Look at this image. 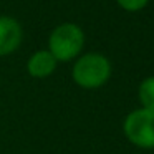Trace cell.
<instances>
[{
    "label": "cell",
    "mask_w": 154,
    "mask_h": 154,
    "mask_svg": "<svg viewBox=\"0 0 154 154\" xmlns=\"http://www.w3.org/2000/svg\"><path fill=\"white\" fill-rule=\"evenodd\" d=\"M137 101L141 108L154 109V75L143 78L137 86Z\"/></svg>",
    "instance_id": "obj_6"
},
{
    "label": "cell",
    "mask_w": 154,
    "mask_h": 154,
    "mask_svg": "<svg viewBox=\"0 0 154 154\" xmlns=\"http://www.w3.org/2000/svg\"><path fill=\"white\" fill-rule=\"evenodd\" d=\"M71 63V80L78 88L86 91L103 88L113 75L111 60L100 51H83Z\"/></svg>",
    "instance_id": "obj_1"
},
{
    "label": "cell",
    "mask_w": 154,
    "mask_h": 154,
    "mask_svg": "<svg viewBox=\"0 0 154 154\" xmlns=\"http://www.w3.org/2000/svg\"><path fill=\"white\" fill-rule=\"evenodd\" d=\"M123 134L128 143L143 151L154 149V109L136 108L123 119Z\"/></svg>",
    "instance_id": "obj_3"
},
{
    "label": "cell",
    "mask_w": 154,
    "mask_h": 154,
    "mask_svg": "<svg viewBox=\"0 0 154 154\" xmlns=\"http://www.w3.org/2000/svg\"><path fill=\"white\" fill-rule=\"evenodd\" d=\"M58 61L55 60V57L47 50V48H40L35 50L25 61V70L35 80H47L57 71Z\"/></svg>",
    "instance_id": "obj_5"
},
{
    "label": "cell",
    "mask_w": 154,
    "mask_h": 154,
    "mask_svg": "<svg viewBox=\"0 0 154 154\" xmlns=\"http://www.w3.org/2000/svg\"><path fill=\"white\" fill-rule=\"evenodd\" d=\"M86 33L76 22H61L51 28L47 40V50L58 63H71L85 51Z\"/></svg>",
    "instance_id": "obj_2"
},
{
    "label": "cell",
    "mask_w": 154,
    "mask_h": 154,
    "mask_svg": "<svg viewBox=\"0 0 154 154\" xmlns=\"http://www.w3.org/2000/svg\"><path fill=\"white\" fill-rule=\"evenodd\" d=\"M114 2L121 10L128 12V14H137L149 5L151 0H114Z\"/></svg>",
    "instance_id": "obj_7"
},
{
    "label": "cell",
    "mask_w": 154,
    "mask_h": 154,
    "mask_svg": "<svg viewBox=\"0 0 154 154\" xmlns=\"http://www.w3.org/2000/svg\"><path fill=\"white\" fill-rule=\"evenodd\" d=\"M23 27L12 15H0V58L10 57L23 43Z\"/></svg>",
    "instance_id": "obj_4"
}]
</instances>
